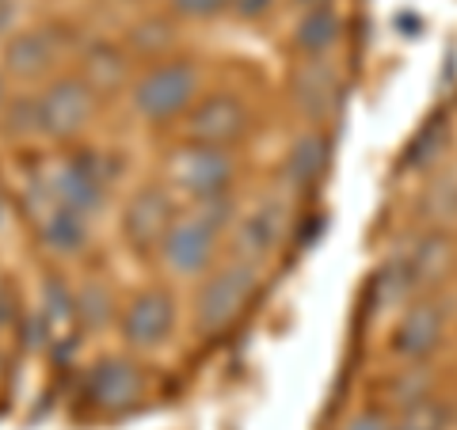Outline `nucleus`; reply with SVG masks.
Returning a JSON list of instances; mask_svg holds the SVG:
<instances>
[{"label":"nucleus","mask_w":457,"mask_h":430,"mask_svg":"<svg viewBox=\"0 0 457 430\" xmlns=\"http://www.w3.org/2000/svg\"><path fill=\"white\" fill-rule=\"evenodd\" d=\"M339 430H393V419L378 408H366V411H354Z\"/></svg>","instance_id":"29"},{"label":"nucleus","mask_w":457,"mask_h":430,"mask_svg":"<svg viewBox=\"0 0 457 430\" xmlns=\"http://www.w3.org/2000/svg\"><path fill=\"white\" fill-rule=\"evenodd\" d=\"M442 335H446V312H442L438 301L431 297H420V301H408L400 320L393 327V351L408 362H423L438 351Z\"/></svg>","instance_id":"13"},{"label":"nucleus","mask_w":457,"mask_h":430,"mask_svg":"<svg viewBox=\"0 0 457 430\" xmlns=\"http://www.w3.org/2000/svg\"><path fill=\"white\" fill-rule=\"evenodd\" d=\"M446 137H450V126H446V119H435V122H427L423 130H420V137L408 145V168H427V164H435L438 156H442V149H446Z\"/></svg>","instance_id":"25"},{"label":"nucleus","mask_w":457,"mask_h":430,"mask_svg":"<svg viewBox=\"0 0 457 430\" xmlns=\"http://www.w3.org/2000/svg\"><path fill=\"white\" fill-rule=\"evenodd\" d=\"M73 320L84 324L88 332H96V327H104L111 320V294L99 282L84 285V290L73 294Z\"/></svg>","instance_id":"23"},{"label":"nucleus","mask_w":457,"mask_h":430,"mask_svg":"<svg viewBox=\"0 0 457 430\" xmlns=\"http://www.w3.org/2000/svg\"><path fill=\"white\" fill-rule=\"evenodd\" d=\"M408 270H411V282H416V290H427V285H435L450 275L453 267V240L442 233V228H435V233H427L416 240V248H411L408 255Z\"/></svg>","instance_id":"17"},{"label":"nucleus","mask_w":457,"mask_h":430,"mask_svg":"<svg viewBox=\"0 0 457 430\" xmlns=\"http://www.w3.org/2000/svg\"><path fill=\"white\" fill-rule=\"evenodd\" d=\"M99 95L77 73H57L35 92V122L38 137H50L57 145L77 141L96 119Z\"/></svg>","instance_id":"2"},{"label":"nucleus","mask_w":457,"mask_h":430,"mask_svg":"<svg viewBox=\"0 0 457 430\" xmlns=\"http://www.w3.org/2000/svg\"><path fill=\"white\" fill-rule=\"evenodd\" d=\"M294 4L309 12V8H324V4H332V0H294Z\"/></svg>","instance_id":"34"},{"label":"nucleus","mask_w":457,"mask_h":430,"mask_svg":"<svg viewBox=\"0 0 457 430\" xmlns=\"http://www.w3.org/2000/svg\"><path fill=\"white\" fill-rule=\"evenodd\" d=\"M393 430H453V408L438 396H427L400 411L393 419Z\"/></svg>","instance_id":"21"},{"label":"nucleus","mask_w":457,"mask_h":430,"mask_svg":"<svg viewBox=\"0 0 457 430\" xmlns=\"http://www.w3.org/2000/svg\"><path fill=\"white\" fill-rule=\"evenodd\" d=\"M16 31V4L12 0H0V35Z\"/></svg>","instance_id":"32"},{"label":"nucleus","mask_w":457,"mask_h":430,"mask_svg":"<svg viewBox=\"0 0 457 430\" xmlns=\"http://www.w3.org/2000/svg\"><path fill=\"white\" fill-rule=\"evenodd\" d=\"M427 396H435V377L427 374L420 362H411L408 369H400V374L389 381V400H393L396 411L420 404V400H427Z\"/></svg>","instance_id":"22"},{"label":"nucleus","mask_w":457,"mask_h":430,"mask_svg":"<svg viewBox=\"0 0 457 430\" xmlns=\"http://www.w3.org/2000/svg\"><path fill=\"white\" fill-rule=\"evenodd\" d=\"M228 8H233V16H237V20L252 23V20H263L267 12L275 8V0H228Z\"/></svg>","instance_id":"30"},{"label":"nucleus","mask_w":457,"mask_h":430,"mask_svg":"<svg viewBox=\"0 0 457 430\" xmlns=\"http://www.w3.org/2000/svg\"><path fill=\"white\" fill-rule=\"evenodd\" d=\"M233 179H237L233 149H210V145H191V141H183V145L171 153L168 183L179 194H187L191 203L228 194Z\"/></svg>","instance_id":"5"},{"label":"nucleus","mask_w":457,"mask_h":430,"mask_svg":"<svg viewBox=\"0 0 457 430\" xmlns=\"http://www.w3.org/2000/svg\"><path fill=\"white\" fill-rule=\"evenodd\" d=\"M176 218H179V210H176L171 191L149 183V187L134 191L130 203H126V210H122V236H126V244H130L134 252H156V244L164 240V233L171 225H176Z\"/></svg>","instance_id":"11"},{"label":"nucleus","mask_w":457,"mask_h":430,"mask_svg":"<svg viewBox=\"0 0 457 430\" xmlns=\"http://www.w3.org/2000/svg\"><path fill=\"white\" fill-rule=\"evenodd\" d=\"M255 290H260V267L237 260L213 270L195 294V327L203 335H225L248 312Z\"/></svg>","instance_id":"1"},{"label":"nucleus","mask_w":457,"mask_h":430,"mask_svg":"<svg viewBox=\"0 0 457 430\" xmlns=\"http://www.w3.org/2000/svg\"><path fill=\"white\" fill-rule=\"evenodd\" d=\"M328 141L320 134H302L286 149V161H282V183L286 191H312L328 168Z\"/></svg>","instance_id":"16"},{"label":"nucleus","mask_w":457,"mask_h":430,"mask_svg":"<svg viewBox=\"0 0 457 430\" xmlns=\"http://www.w3.org/2000/svg\"><path fill=\"white\" fill-rule=\"evenodd\" d=\"M65 62V38L54 27H27L12 31L0 50V73L20 84H46L57 77V65Z\"/></svg>","instance_id":"7"},{"label":"nucleus","mask_w":457,"mask_h":430,"mask_svg":"<svg viewBox=\"0 0 457 430\" xmlns=\"http://www.w3.org/2000/svg\"><path fill=\"white\" fill-rule=\"evenodd\" d=\"M228 8V0H171V12L187 20H213Z\"/></svg>","instance_id":"28"},{"label":"nucleus","mask_w":457,"mask_h":430,"mask_svg":"<svg viewBox=\"0 0 457 430\" xmlns=\"http://www.w3.org/2000/svg\"><path fill=\"white\" fill-rule=\"evenodd\" d=\"M286 233H290V206L286 203H260L255 210H248L245 218L237 221V252H240V263H252L260 267L267 263L270 255L282 248Z\"/></svg>","instance_id":"12"},{"label":"nucleus","mask_w":457,"mask_h":430,"mask_svg":"<svg viewBox=\"0 0 457 430\" xmlns=\"http://www.w3.org/2000/svg\"><path fill=\"white\" fill-rule=\"evenodd\" d=\"M343 38V20L332 4L324 8H309L302 20H297V31H294V46L309 54V57H324L328 50Z\"/></svg>","instance_id":"19"},{"label":"nucleus","mask_w":457,"mask_h":430,"mask_svg":"<svg viewBox=\"0 0 457 430\" xmlns=\"http://www.w3.org/2000/svg\"><path fill=\"white\" fill-rule=\"evenodd\" d=\"M171 38H176V31H171V23H164V20H149V23L134 27V46L149 57L164 54L171 46Z\"/></svg>","instance_id":"27"},{"label":"nucleus","mask_w":457,"mask_h":430,"mask_svg":"<svg viewBox=\"0 0 457 430\" xmlns=\"http://www.w3.org/2000/svg\"><path fill=\"white\" fill-rule=\"evenodd\" d=\"M416 294V282H411V270L408 260L396 255L381 267V275L374 278V297H378V309H396V305H408V297Z\"/></svg>","instance_id":"20"},{"label":"nucleus","mask_w":457,"mask_h":430,"mask_svg":"<svg viewBox=\"0 0 457 430\" xmlns=\"http://www.w3.org/2000/svg\"><path fill=\"white\" fill-rule=\"evenodd\" d=\"M80 65L84 69L77 77L88 84L96 95L119 92V88H126V80H130V57H126L119 46H111V42H99V46H92L88 54H84Z\"/></svg>","instance_id":"18"},{"label":"nucleus","mask_w":457,"mask_h":430,"mask_svg":"<svg viewBox=\"0 0 457 430\" xmlns=\"http://www.w3.org/2000/svg\"><path fill=\"white\" fill-rule=\"evenodd\" d=\"M107 187H111V168L104 156L77 153L42 179V206H62L92 221V213H99L107 203Z\"/></svg>","instance_id":"4"},{"label":"nucleus","mask_w":457,"mask_h":430,"mask_svg":"<svg viewBox=\"0 0 457 430\" xmlns=\"http://www.w3.org/2000/svg\"><path fill=\"white\" fill-rule=\"evenodd\" d=\"M183 122L191 145L233 149L252 134V107L237 92H210L206 99H195Z\"/></svg>","instance_id":"6"},{"label":"nucleus","mask_w":457,"mask_h":430,"mask_svg":"<svg viewBox=\"0 0 457 430\" xmlns=\"http://www.w3.org/2000/svg\"><path fill=\"white\" fill-rule=\"evenodd\" d=\"M38 240L42 248L57 260H69V255H80L92 240V221L80 218L73 210L62 206H42L38 210Z\"/></svg>","instance_id":"15"},{"label":"nucleus","mask_w":457,"mask_h":430,"mask_svg":"<svg viewBox=\"0 0 457 430\" xmlns=\"http://www.w3.org/2000/svg\"><path fill=\"white\" fill-rule=\"evenodd\" d=\"M119 332H122V343L130 351L164 347L171 339V332H176V297L168 290H161V285L134 294L119 317Z\"/></svg>","instance_id":"9"},{"label":"nucleus","mask_w":457,"mask_h":430,"mask_svg":"<svg viewBox=\"0 0 457 430\" xmlns=\"http://www.w3.org/2000/svg\"><path fill=\"white\" fill-rule=\"evenodd\" d=\"M423 218L435 225H450L457 221V176H442L435 179L423 194Z\"/></svg>","instance_id":"24"},{"label":"nucleus","mask_w":457,"mask_h":430,"mask_svg":"<svg viewBox=\"0 0 457 430\" xmlns=\"http://www.w3.org/2000/svg\"><path fill=\"white\" fill-rule=\"evenodd\" d=\"M191 213H195L198 221H206L213 233L221 236L225 228L237 221V203H233V194H218V198H203V203H195Z\"/></svg>","instance_id":"26"},{"label":"nucleus","mask_w":457,"mask_h":430,"mask_svg":"<svg viewBox=\"0 0 457 430\" xmlns=\"http://www.w3.org/2000/svg\"><path fill=\"white\" fill-rule=\"evenodd\" d=\"M156 255H161L164 270L179 278H198L213 267V255H218V233L198 221L195 213H179L176 225L164 233V240L156 244Z\"/></svg>","instance_id":"10"},{"label":"nucleus","mask_w":457,"mask_h":430,"mask_svg":"<svg viewBox=\"0 0 457 430\" xmlns=\"http://www.w3.org/2000/svg\"><path fill=\"white\" fill-rule=\"evenodd\" d=\"M8 218H12V206H8V194H4V187H0V233L8 228Z\"/></svg>","instance_id":"33"},{"label":"nucleus","mask_w":457,"mask_h":430,"mask_svg":"<svg viewBox=\"0 0 457 430\" xmlns=\"http://www.w3.org/2000/svg\"><path fill=\"white\" fill-rule=\"evenodd\" d=\"M290 95L309 122H328L343 103V80L336 73V65H328L324 57H309V62L294 69Z\"/></svg>","instance_id":"14"},{"label":"nucleus","mask_w":457,"mask_h":430,"mask_svg":"<svg viewBox=\"0 0 457 430\" xmlns=\"http://www.w3.org/2000/svg\"><path fill=\"white\" fill-rule=\"evenodd\" d=\"M145 369L126 354H107L92 362L88 377H84V400L99 415H122L134 411L145 400Z\"/></svg>","instance_id":"8"},{"label":"nucleus","mask_w":457,"mask_h":430,"mask_svg":"<svg viewBox=\"0 0 457 430\" xmlns=\"http://www.w3.org/2000/svg\"><path fill=\"white\" fill-rule=\"evenodd\" d=\"M198 99V69L191 62H156L130 84V107L145 122H171Z\"/></svg>","instance_id":"3"},{"label":"nucleus","mask_w":457,"mask_h":430,"mask_svg":"<svg viewBox=\"0 0 457 430\" xmlns=\"http://www.w3.org/2000/svg\"><path fill=\"white\" fill-rule=\"evenodd\" d=\"M12 320H16V297H12L8 282L0 278V332H8Z\"/></svg>","instance_id":"31"},{"label":"nucleus","mask_w":457,"mask_h":430,"mask_svg":"<svg viewBox=\"0 0 457 430\" xmlns=\"http://www.w3.org/2000/svg\"><path fill=\"white\" fill-rule=\"evenodd\" d=\"M4 103H8V77L0 73V111H4Z\"/></svg>","instance_id":"35"},{"label":"nucleus","mask_w":457,"mask_h":430,"mask_svg":"<svg viewBox=\"0 0 457 430\" xmlns=\"http://www.w3.org/2000/svg\"><path fill=\"white\" fill-rule=\"evenodd\" d=\"M453 426H457V411H453Z\"/></svg>","instance_id":"36"}]
</instances>
